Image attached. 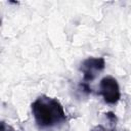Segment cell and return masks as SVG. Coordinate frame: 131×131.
Listing matches in <instances>:
<instances>
[{
  "instance_id": "3957f363",
  "label": "cell",
  "mask_w": 131,
  "mask_h": 131,
  "mask_svg": "<svg viewBox=\"0 0 131 131\" xmlns=\"http://www.w3.org/2000/svg\"><path fill=\"white\" fill-rule=\"evenodd\" d=\"M105 68V60L103 57H88L80 66V71L83 74V83L88 84L92 82L100 72Z\"/></svg>"
},
{
  "instance_id": "5b68a950",
  "label": "cell",
  "mask_w": 131,
  "mask_h": 131,
  "mask_svg": "<svg viewBox=\"0 0 131 131\" xmlns=\"http://www.w3.org/2000/svg\"><path fill=\"white\" fill-rule=\"evenodd\" d=\"M105 116H106V118H107L112 123H116V122H117V117H116L112 112H107V113L105 114Z\"/></svg>"
},
{
  "instance_id": "277c9868",
  "label": "cell",
  "mask_w": 131,
  "mask_h": 131,
  "mask_svg": "<svg viewBox=\"0 0 131 131\" xmlns=\"http://www.w3.org/2000/svg\"><path fill=\"white\" fill-rule=\"evenodd\" d=\"M1 131H18V130H15L14 128H12L8 124H6L4 121H2L1 122Z\"/></svg>"
},
{
  "instance_id": "6da1fadb",
  "label": "cell",
  "mask_w": 131,
  "mask_h": 131,
  "mask_svg": "<svg viewBox=\"0 0 131 131\" xmlns=\"http://www.w3.org/2000/svg\"><path fill=\"white\" fill-rule=\"evenodd\" d=\"M32 115L39 131H55L67 122V115L60 101L41 95L31 104Z\"/></svg>"
},
{
  "instance_id": "8992f818",
  "label": "cell",
  "mask_w": 131,
  "mask_h": 131,
  "mask_svg": "<svg viewBox=\"0 0 131 131\" xmlns=\"http://www.w3.org/2000/svg\"><path fill=\"white\" fill-rule=\"evenodd\" d=\"M90 131H116L115 129H111V130H108V129H106V128H104L103 126H101V125H98V126H95L93 129H91Z\"/></svg>"
},
{
  "instance_id": "7a4b0ae2",
  "label": "cell",
  "mask_w": 131,
  "mask_h": 131,
  "mask_svg": "<svg viewBox=\"0 0 131 131\" xmlns=\"http://www.w3.org/2000/svg\"><path fill=\"white\" fill-rule=\"evenodd\" d=\"M99 94L103 97V100L106 103H118L121 98V91L118 81L112 76H106L102 78L99 83Z\"/></svg>"
}]
</instances>
